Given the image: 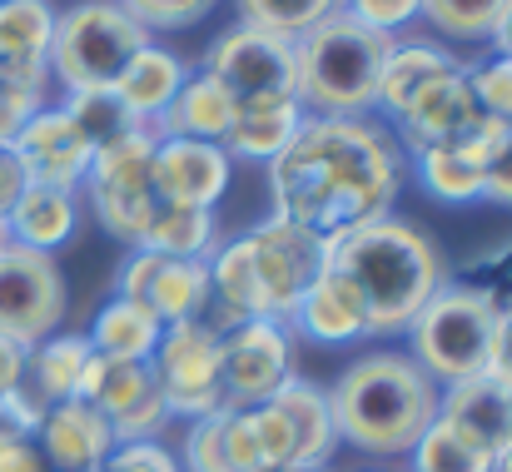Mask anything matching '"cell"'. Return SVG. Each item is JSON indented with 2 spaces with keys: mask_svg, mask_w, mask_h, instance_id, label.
Masks as SVG:
<instances>
[{
  "mask_svg": "<svg viewBox=\"0 0 512 472\" xmlns=\"http://www.w3.org/2000/svg\"><path fill=\"white\" fill-rule=\"evenodd\" d=\"M160 333H165V323L150 314L145 304H135V299H110L95 323H90V348L100 353V358H150L155 348H160Z\"/></svg>",
  "mask_w": 512,
  "mask_h": 472,
  "instance_id": "31",
  "label": "cell"
},
{
  "mask_svg": "<svg viewBox=\"0 0 512 472\" xmlns=\"http://www.w3.org/2000/svg\"><path fill=\"white\" fill-rule=\"evenodd\" d=\"M80 398L95 403L115 433V443H160V428L170 423V408L160 398L150 358H90V373L80 383Z\"/></svg>",
  "mask_w": 512,
  "mask_h": 472,
  "instance_id": "12",
  "label": "cell"
},
{
  "mask_svg": "<svg viewBox=\"0 0 512 472\" xmlns=\"http://www.w3.org/2000/svg\"><path fill=\"white\" fill-rule=\"evenodd\" d=\"M120 5L155 35V30H184V25L204 20L219 0H120Z\"/></svg>",
  "mask_w": 512,
  "mask_h": 472,
  "instance_id": "40",
  "label": "cell"
},
{
  "mask_svg": "<svg viewBox=\"0 0 512 472\" xmlns=\"http://www.w3.org/2000/svg\"><path fill=\"white\" fill-rule=\"evenodd\" d=\"M239 105L229 100V90L219 80H209L204 70H189V80L179 85L170 110L155 120L160 140H204V145H224L229 125H234Z\"/></svg>",
  "mask_w": 512,
  "mask_h": 472,
  "instance_id": "23",
  "label": "cell"
},
{
  "mask_svg": "<svg viewBox=\"0 0 512 472\" xmlns=\"http://www.w3.org/2000/svg\"><path fill=\"white\" fill-rule=\"evenodd\" d=\"M55 15L50 0H0V85L45 90Z\"/></svg>",
  "mask_w": 512,
  "mask_h": 472,
  "instance_id": "18",
  "label": "cell"
},
{
  "mask_svg": "<svg viewBox=\"0 0 512 472\" xmlns=\"http://www.w3.org/2000/svg\"><path fill=\"white\" fill-rule=\"evenodd\" d=\"M229 179H234V159L224 155V145H204V140H160L155 145V189L170 204L214 209L224 199Z\"/></svg>",
  "mask_w": 512,
  "mask_h": 472,
  "instance_id": "19",
  "label": "cell"
},
{
  "mask_svg": "<svg viewBox=\"0 0 512 472\" xmlns=\"http://www.w3.org/2000/svg\"><path fill=\"white\" fill-rule=\"evenodd\" d=\"M463 284L478 289V294L493 304V314H512V239L498 244V249H488V254H478V259L468 264Z\"/></svg>",
  "mask_w": 512,
  "mask_h": 472,
  "instance_id": "39",
  "label": "cell"
},
{
  "mask_svg": "<svg viewBox=\"0 0 512 472\" xmlns=\"http://www.w3.org/2000/svg\"><path fill=\"white\" fill-rule=\"evenodd\" d=\"M155 145L160 135L145 125L135 135H125L120 145L100 150L90 159V174H85V194H90V209L95 219L125 239V244H140V229L150 224L155 204H160V189H155Z\"/></svg>",
  "mask_w": 512,
  "mask_h": 472,
  "instance_id": "8",
  "label": "cell"
},
{
  "mask_svg": "<svg viewBox=\"0 0 512 472\" xmlns=\"http://www.w3.org/2000/svg\"><path fill=\"white\" fill-rule=\"evenodd\" d=\"M115 294L145 304L165 328L204 318L209 314V259H165L150 249H130Z\"/></svg>",
  "mask_w": 512,
  "mask_h": 472,
  "instance_id": "14",
  "label": "cell"
},
{
  "mask_svg": "<svg viewBox=\"0 0 512 472\" xmlns=\"http://www.w3.org/2000/svg\"><path fill=\"white\" fill-rule=\"evenodd\" d=\"M145 45H155V35L120 0H80L65 15H55L50 80H60L65 90L115 85Z\"/></svg>",
  "mask_w": 512,
  "mask_h": 472,
  "instance_id": "5",
  "label": "cell"
},
{
  "mask_svg": "<svg viewBox=\"0 0 512 472\" xmlns=\"http://www.w3.org/2000/svg\"><path fill=\"white\" fill-rule=\"evenodd\" d=\"M413 468L418 472H493V453L483 443H473L463 428H453L448 418H433L428 433L413 448Z\"/></svg>",
  "mask_w": 512,
  "mask_h": 472,
  "instance_id": "33",
  "label": "cell"
},
{
  "mask_svg": "<svg viewBox=\"0 0 512 472\" xmlns=\"http://www.w3.org/2000/svg\"><path fill=\"white\" fill-rule=\"evenodd\" d=\"M468 85H473V100L483 115L512 125V55H488V60L468 65Z\"/></svg>",
  "mask_w": 512,
  "mask_h": 472,
  "instance_id": "38",
  "label": "cell"
},
{
  "mask_svg": "<svg viewBox=\"0 0 512 472\" xmlns=\"http://www.w3.org/2000/svg\"><path fill=\"white\" fill-rule=\"evenodd\" d=\"M40 110H45V90H10V85H0V145H10Z\"/></svg>",
  "mask_w": 512,
  "mask_h": 472,
  "instance_id": "43",
  "label": "cell"
},
{
  "mask_svg": "<svg viewBox=\"0 0 512 472\" xmlns=\"http://www.w3.org/2000/svg\"><path fill=\"white\" fill-rule=\"evenodd\" d=\"M65 274L55 254L25 249V244H0V338L20 343L25 353L60 333L65 323Z\"/></svg>",
  "mask_w": 512,
  "mask_h": 472,
  "instance_id": "10",
  "label": "cell"
},
{
  "mask_svg": "<svg viewBox=\"0 0 512 472\" xmlns=\"http://www.w3.org/2000/svg\"><path fill=\"white\" fill-rule=\"evenodd\" d=\"M20 378H25V348L10 343V338H0V398H5Z\"/></svg>",
  "mask_w": 512,
  "mask_h": 472,
  "instance_id": "48",
  "label": "cell"
},
{
  "mask_svg": "<svg viewBox=\"0 0 512 472\" xmlns=\"http://www.w3.org/2000/svg\"><path fill=\"white\" fill-rule=\"evenodd\" d=\"M10 150L25 164L30 184H55V189H70V194H80L90 159H95V150L80 140V130L65 120V110H50V105L10 140Z\"/></svg>",
  "mask_w": 512,
  "mask_h": 472,
  "instance_id": "16",
  "label": "cell"
},
{
  "mask_svg": "<svg viewBox=\"0 0 512 472\" xmlns=\"http://www.w3.org/2000/svg\"><path fill=\"white\" fill-rule=\"evenodd\" d=\"M294 378V328L274 318H244L224 328V403H269Z\"/></svg>",
  "mask_w": 512,
  "mask_h": 472,
  "instance_id": "13",
  "label": "cell"
},
{
  "mask_svg": "<svg viewBox=\"0 0 512 472\" xmlns=\"http://www.w3.org/2000/svg\"><path fill=\"white\" fill-rule=\"evenodd\" d=\"M249 254H254V279H259V318L289 323L299 299L309 294V284L324 274L329 264V244L279 214L259 219L249 234Z\"/></svg>",
  "mask_w": 512,
  "mask_h": 472,
  "instance_id": "11",
  "label": "cell"
},
{
  "mask_svg": "<svg viewBox=\"0 0 512 472\" xmlns=\"http://www.w3.org/2000/svg\"><path fill=\"white\" fill-rule=\"evenodd\" d=\"M189 80V65L174 55L170 45H145L130 65H125V75L115 80V95L130 105V115L140 120V125H150L155 130V120L170 110V100L179 95V85Z\"/></svg>",
  "mask_w": 512,
  "mask_h": 472,
  "instance_id": "26",
  "label": "cell"
},
{
  "mask_svg": "<svg viewBox=\"0 0 512 472\" xmlns=\"http://www.w3.org/2000/svg\"><path fill=\"white\" fill-rule=\"evenodd\" d=\"M289 328H294V338H309V343H329V348H339V343L368 338V309H363L358 289L343 279L339 269L324 264V274H319V279L309 284V294L299 299V309H294V318H289Z\"/></svg>",
  "mask_w": 512,
  "mask_h": 472,
  "instance_id": "20",
  "label": "cell"
},
{
  "mask_svg": "<svg viewBox=\"0 0 512 472\" xmlns=\"http://www.w3.org/2000/svg\"><path fill=\"white\" fill-rule=\"evenodd\" d=\"M294 433V468H324L339 448V428H334V408H329V388L289 378L274 398H269Z\"/></svg>",
  "mask_w": 512,
  "mask_h": 472,
  "instance_id": "25",
  "label": "cell"
},
{
  "mask_svg": "<svg viewBox=\"0 0 512 472\" xmlns=\"http://www.w3.org/2000/svg\"><path fill=\"white\" fill-rule=\"evenodd\" d=\"M493 55H512V0L508 10L498 15V25H493Z\"/></svg>",
  "mask_w": 512,
  "mask_h": 472,
  "instance_id": "49",
  "label": "cell"
},
{
  "mask_svg": "<svg viewBox=\"0 0 512 472\" xmlns=\"http://www.w3.org/2000/svg\"><path fill=\"white\" fill-rule=\"evenodd\" d=\"M65 120L80 130V140L100 155V150H110V145H120L125 135H135V130H145L135 115H130V105L115 95V85H100V90H65Z\"/></svg>",
  "mask_w": 512,
  "mask_h": 472,
  "instance_id": "32",
  "label": "cell"
},
{
  "mask_svg": "<svg viewBox=\"0 0 512 472\" xmlns=\"http://www.w3.org/2000/svg\"><path fill=\"white\" fill-rule=\"evenodd\" d=\"M413 159H418V179H423V189L433 199H443V204H473V199H483V169L468 164L453 145L418 150Z\"/></svg>",
  "mask_w": 512,
  "mask_h": 472,
  "instance_id": "34",
  "label": "cell"
},
{
  "mask_svg": "<svg viewBox=\"0 0 512 472\" xmlns=\"http://www.w3.org/2000/svg\"><path fill=\"white\" fill-rule=\"evenodd\" d=\"M478 100H473V85H468V65L438 75L433 85H423L413 95V105L393 120V135L403 145V155H418V150H433V145H453L473 120H478Z\"/></svg>",
  "mask_w": 512,
  "mask_h": 472,
  "instance_id": "15",
  "label": "cell"
},
{
  "mask_svg": "<svg viewBox=\"0 0 512 472\" xmlns=\"http://www.w3.org/2000/svg\"><path fill=\"white\" fill-rule=\"evenodd\" d=\"M438 418H448L453 428H463L473 443H483L498 458V448L512 438V388H503L488 373L448 383L438 393Z\"/></svg>",
  "mask_w": 512,
  "mask_h": 472,
  "instance_id": "22",
  "label": "cell"
},
{
  "mask_svg": "<svg viewBox=\"0 0 512 472\" xmlns=\"http://www.w3.org/2000/svg\"><path fill=\"white\" fill-rule=\"evenodd\" d=\"M209 80L229 90L234 105H264V100H294L299 80V55L289 35L254 30V25H229L209 40L204 65Z\"/></svg>",
  "mask_w": 512,
  "mask_h": 472,
  "instance_id": "9",
  "label": "cell"
},
{
  "mask_svg": "<svg viewBox=\"0 0 512 472\" xmlns=\"http://www.w3.org/2000/svg\"><path fill=\"white\" fill-rule=\"evenodd\" d=\"M25 164L15 159V150L10 145H0V224H5V214L15 209V199L25 194Z\"/></svg>",
  "mask_w": 512,
  "mask_h": 472,
  "instance_id": "47",
  "label": "cell"
},
{
  "mask_svg": "<svg viewBox=\"0 0 512 472\" xmlns=\"http://www.w3.org/2000/svg\"><path fill=\"white\" fill-rule=\"evenodd\" d=\"M304 120H309V115H304L299 100L239 105V115H234V125H229V140H224V155L254 159V164H274V159L289 150V140L299 135Z\"/></svg>",
  "mask_w": 512,
  "mask_h": 472,
  "instance_id": "27",
  "label": "cell"
},
{
  "mask_svg": "<svg viewBox=\"0 0 512 472\" xmlns=\"http://www.w3.org/2000/svg\"><path fill=\"white\" fill-rule=\"evenodd\" d=\"M339 10H348L353 20H363L383 35H403L408 25H418L423 0H339Z\"/></svg>",
  "mask_w": 512,
  "mask_h": 472,
  "instance_id": "41",
  "label": "cell"
},
{
  "mask_svg": "<svg viewBox=\"0 0 512 472\" xmlns=\"http://www.w3.org/2000/svg\"><path fill=\"white\" fill-rule=\"evenodd\" d=\"M75 224H80V199L70 189L25 184V194L5 214V239L25 244V249H40V254H55L60 244H70Z\"/></svg>",
  "mask_w": 512,
  "mask_h": 472,
  "instance_id": "24",
  "label": "cell"
},
{
  "mask_svg": "<svg viewBox=\"0 0 512 472\" xmlns=\"http://www.w3.org/2000/svg\"><path fill=\"white\" fill-rule=\"evenodd\" d=\"M493 472H512V438L498 448V458H493Z\"/></svg>",
  "mask_w": 512,
  "mask_h": 472,
  "instance_id": "50",
  "label": "cell"
},
{
  "mask_svg": "<svg viewBox=\"0 0 512 472\" xmlns=\"http://www.w3.org/2000/svg\"><path fill=\"white\" fill-rule=\"evenodd\" d=\"M90 338L85 333H50L45 343H35L25 353V383L55 408V403H70L80 398V383L90 373Z\"/></svg>",
  "mask_w": 512,
  "mask_h": 472,
  "instance_id": "29",
  "label": "cell"
},
{
  "mask_svg": "<svg viewBox=\"0 0 512 472\" xmlns=\"http://www.w3.org/2000/svg\"><path fill=\"white\" fill-rule=\"evenodd\" d=\"M438 383L408 358V353H363L343 368V378L329 388L339 443L398 458L413 453L428 423L438 418Z\"/></svg>",
  "mask_w": 512,
  "mask_h": 472,
  "instance_id": "3",
  "label": "cell"
},
{
  "mask_svg": "<svg viewBox=\"0 0 512 472\" xmlns=\"http://www.w3.org/2000/svg\"><path fill=\"white\" fill-rule=\"evenodd\" d=\"M483 199L512 209V140L498 150V159H493V164H488V174H483Z\"/></svg>",
  "mask_w": 512,
  "mask_h": 472,
  "instance_id": "45",
  "label": "cell"
},
{
  "mask_svg": "<svg viewBox=\"0 0 512 472\" xmlns=\"http://www.w3.org/2000/svg\"><path fill=\"white\" fill-rule=\"evenodd\" d=\"M135 249H150V254H165V259H209L219 249V219H214V209L160 199L150 224L140 229Z\"/></svg>",
  "mask_w": 512,
  "mask_h": 472,
  "instance_id": "30",
  "label": "cell"
},
{
  "mask_svg": "<svg viewBox=\"0 0 512 472\" xmlns=\"http://www.w3.org/2000/svg\"><path fill=\"white\" fill-rule=\"evenodd\" d=\"M279 472H324V468H279Z\"/></svg>",
  "mask_w": 512,
  "mask_h": 472,
  "instance_id": "51",
  "label": "cell"
},
{
  "mask_svg": "<svg viewBox=\"0 0 512 472\" xmlns=\"http://www.w3.org/2000/svg\"><path fill=\"white\" fill-rule=\"evenodd\" d=\"M35 448L50 472H100L120 443L95 403L70 398V403H55L45 413V423L35 428Z\"/></svg>",
  "mask_w": 512,
  "mask_h": 472,
  "instance_id": "17",
  "label": "cell"
},
{
  "mask_svg": "<svg viewBox=\"0 0 512 472\" xmlns=\"http://www.w3.org/2000/svg\"><path fill=\"white\" fill-rule=\"evenodd\" d=\"M463 60L448 50V45H438V40H423V35H393V50L383 55V70H378V115L393 125L408 105H413V95L423 90V85H433L438 75H448V70H458Z\"/></svg>",
  "mask_w": 512,
  "mask_h": 472,
  "instance_id": "21",
  "label": "cell"
},
{
  "mask_svg": "<svg viewBox=\"0 0 512 472\" xmlns=\"http://www.w3.org/2000/svg\"><path fill=\"white\" fill-rule=\"evenodd\" d=\"M160 398L170 408V418H209L224 403V333L209 318H189L170 323L160 333V348L150 353Z\"/></svg>",
  "mask_w": 512,
  "mask_h": 472,
  "instance_id": "7",
  "label": "cell"
},
{
  "mask_svg": "<svg viewBox=\"0 0 512 472\" xmlns=\"http://www.w3.org/2000/svg\"><path fill=\"white\" fill-rule=\"evenodd\" d=\"M388 50H393V35L353 20L348 10H334L329 20H319L314 30L294 40V55H299L294 100L304 105V115H319V120L378 115V70Z\"/></svg>",
  "mask_w": 512,
  "mask_h": 472,
  "instance_id": "4",
  "label": "cell"
},
{
  "mask_svg": "<svg viewBox=\"0 0 512 472\" xmlns=\"http://www.w3.org/2000/svg\"><path fill=\"white\" fill-rule=\"evenodd\" d=\"M329 269H339L358 289L368 309V338L408 333L418 309L448 284V259L438 239L398 214L373 219L358 234L329 244Z\"/></svg>",
  "mask_w": 512,
  "mask_h": 472,
  "instance_id": "2",
  "label": "cell"
},
{
  "mask_svg": "<svg viewBox=\"0 0 512 472\" xmlns=\"http://www.w3.org/2000/svg\"><path fill=\"white\" fill-rule=\"evenodd\" d=\"M508 10V0H423V25L443 40H493V25L498 15Z\"/></svg>",
  "mask_w": 512,
  "mask_h": 472,
  "instance_id": "35",
  "label": "cell"
},
{
  "mask_svg": "<svg viewBox=\"0 0 512 472\" xmlns=\"http://www.w3.org/2000/svg\"><path fill=\"white\" fill-rule=\"evenodd\" d=\"M100 472H184L165 443H120Z\"/></svg>",
  "mask_w": 512,
  "mask_h": 472,
  "instance_id": "42",
  "label": "cell"
},
{
  "mask_svg": "<svg viewBox=\"0 0 512 472\" xmlns=\"http://www.w3.org/2000/svg\"><path fill=\"white\" fill-rule=\"evenodd\" d=\"M234 10H239V25H254V30H274V35L299 40L304 30H314L319 20H329L339 10V0H234Z\"/></svg>",
  "mask_w": 512,
  "mask_h": 472,
  "instance_id": "36",
  "label": "cell"
},
{
  "mask_svg": "<svg viewBox=\"0 0 512 472\" xmlns=\"http://www.w3.org/2000/svg\"><path fill=\"white\" fill-rule=\"evenodd\" d=\"M408 184V155L398 135L363 120H319L309 115L289 150L269 164V194L279 219L339 244L373 219H388Z\"/></svg>",
  "mask_w": 512,
  "mask_h": 472,
  "instance_id": "1",
  "label": "cell"
},
{
  "mask_svg": "<svg viewBox=\"0 0 512 472\" xmlns=\"http://www.w3.org/2000/svg\"><path fill=\"white\" fill-rule=\"evenodd\" d=\"M0 472H50V468H45V458H40L30 433L0 428Z\"/></svg>",
  "mask_w": 512,
  "mask_h": 472,
  "instance_id": "44",
  "label": "cell"
},
{
  "mask_svg": "<svg viewBox=\"0 0 512 472\" xmlns=\"http://www.w3.org/2000/svg\"><path fill=\"white\" fill-rule=\"evenodd\" d=\"M0 244H5V224H0Z\"/></svg>",
  "mask_w": 512,
  "mask_h": 472,
  "instance_id": "52",
  "label": "cell"
},
{
  "mask_svg": "<svg viewBox=\"0 0 512 472\" xmlns=\"http://www.w3.org/2000/svg\"><path fill=\"white\" fill-rule=\"evenodd\" d=\"M493 328L498 314L493 304L468 289L463 279H448L423 309L408 323V343H413V363L438 383H463V378H478L488 373V348H493Z\"/></svg>",
  "mask_w": 512,
  "mask_h": 472,
  "instance_id": "6",
  "label": "cell"
},
{
  "mask_svg": "<svg viewBox=\"0 0 512 472\" xmlns=\"http://www.w3.org/2000/svg\"><path fill=\"white\" fill-rule=\"evenodd\" d=\"M488 378H498L503 388H512V314H498L493 348H488Z\"/></svg>",
  "mask_w": 512,
  "mask_h": 472,
  "instance_id": "46",
  "label": "cell"
},
{
  "mask_svg": "<svg viewBox=\"0 0 512 472\" xmlns=\"http://www.w3.org/2000/svg\"><path fill=\"white\" fill-rule=\"evenodd\" d=\"M184 472H239L234 438H229V408L194 418L184 438Z\"/></svg>",
  "mask_w": 512,
  "mask_h": 472,
  "instance_id": "37",
  "label": "cell"
},
{
  "mask_svg": "<svg viewBox=\"0 0 512 472\" xmlns=\"http://www.w3.org/2000/svg\"><path fill=\"white\" fill-rule=\"evenodd\" d=\"M229 438H234L239 472L294 468V433H289V418H284L274 403L229 408Z\"/></svg>",
  "mask_w": 512,
  "mask_h": 472,
  "instance_id": "28",
  "label": "cell"
}]
</instances>
